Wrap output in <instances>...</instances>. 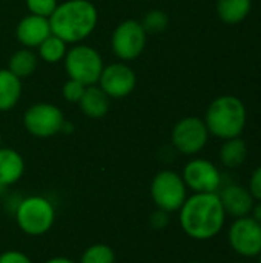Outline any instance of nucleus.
<instances>
[{"mask_svg": "<svg viewBox=\"0 0 261 263\" xmlns=\"http://www.w3.org/2000/svg\"><path fill=\"white\" fill-rule=\"evenodd\" d=\"M151 197L157 210L171 214L178 211L188 199V188L178 173L163 170L157 173L151 182Z\"/></svg>", "mask_w": 261, "mask_h": 263, "instance_id": "423d86ee", "label": "nucleus"}, {"mask_svg": "<svg viewBox=\"0 0 261 263\" xmlns=\"http://www.w3.org/2000/svg\"><path fill=\"white\" fill-rule=\"evenodd\" d=\"M98 86L109 99H125L135 89L137 76L125 62L111 63L103 68L98 79Z\"/></svg>", "mask_w": 261, "mask_h": 263, "instance_id": "f8f14e48", "label": "nucleus"}, {"mask_svg": "<svg viewBox=\"0 0 261 263\" xmlns=\"http://www.w3.org/2000/svg\"><path fill=\"white\" fill-rule=\"evenodd\" d=\"M252 9V0H217V14L226 25L243 22Z\"/></svg>", "mask_w": 261, "mask_h": 263, "instance_id": "a211bd4d", "label": "nucleus"}, {"mask_svg": "<svg viewBox=\"0 0 261 263\" xmlns=\"http://www.w3.org/2000/svg\"><path fill=\"white\" fill-rule=\"evenodd\" d=\"M151 223H152V227L157 228V230H165V228L169 225V213H165V211H162V210H157V211L152 214Z\"/></svg>", "mask_w": 261, "mask_h": 263, "instance_id": "cd10ccee", "label": "nucleus"}, {"mask_svg": "<svg viewBox=\"0 0 261 263\" xmlns=\"http://www.w3.org/2000/svg\"><path fill=\"white\" fill-rule=\"evenodd\" d=\"M57 5H58L57 0H26V8H28L29 14L46 17V18H49L52 15Z\"/></svg>", "mask_w": 261, "mask_h": 263, "instance_id": "b1692460", "label": "nucleus"}, {"mask_svg": "<svg viewBox=\"0 0 261 263\" xmlns=\"http://www.w3.org/2000/svg\"><path fill=\"white\" fill-rule=\"evenodd\" d=\"M0 143H2V133H0Z\"/></svg>", "mask_w": 261, "mask_h": 263, "instance_id": "2f4dec72", "label": "nucleus"}, {"mask_svg": "<svg viewBox=\"0 0 261 263\" xmlns=\"http://www.w3.org/2000/svg\"><path fill=\"white\" fill-rule=\"evenodd\" d=\"M25 173V160L12 148L0 146V186L6 188L17 183Z\"/></svg>", "mask_w": 261, "mask_h": 263, "instance_id": "2eb2a0df", "label": "nucleus"}, {"mask_svg": "<svg viewBox=\"0 0 261 263\" xmlns=\"http://www.w3.org/2000/svg\"><path fill=\"white\" fill-rule=\"evenodd\" d=\"M209 136L205 120L189 116L175 123L171 133V142L180 154L195 156L206 146Z\"/></svg>", "mask_w": 261, "mask_h": 263, "instance_id": "1a4fd4ad", "label": "nucleus"}, {"mask_svg": "<svg viewBox=\"0 0 261 263\" xmlns=\"http://www.w3.org/2000/svg\"><path fill=\"white\" fill-rule=\"evenodd\" d=\"M68 43L60 37L51 34L38 45V57L46 63H58L65 59L68 52Z\"/></svg>", "mask_w": 261, "mask_h": 263, "instance_id": "412c9836", "label": "nucleus"}, {"mask_svg": "<svg viewBox=\"0 0 261 263\" xmlns=\"http://www.w3.org/2000/svg\"><path fill=\"white\" fill-rule=\"evenodd\" d=\"M168 23H169V18H168L166 12L162 11V9H152V11H149L145 15L143 22H142V25H143V28L146 29L148 34L149 32L151 34H157V32L165 31L168 28Z\"/></svg>", "mask_w": 261, "mask_h": 263, "instance_id": "5701e85b", "label": "nucleus"}, {"mask_svg": "<svg viewBox=\"0 0 261 263\" xmlns=\"http://www.w3.org/2000/svg\"><path fill=\"white\" fill-rule=\"evenodd\" d=\"M186 188L194 193H218L223 185V174L215 163L206 159L189 160L182 174Z\"/></svg>", "mask_w": 261, "mask_h": 263, "instance_id": "9b49d317", "label": "nucleus"}, {"mask_svg": "<svg viewBox=\"0 0 261 263\" xmlns=\"http://www.w3.org/2000/svg\"><path fill=\"white\" fill-rule=\"evenodd\" d=\"M218 197L223 205V210L226 216L232 219H240L251 216L255 199L252 197L251 191L246 186H242L238 183H223L218 190Z\"/></svg>", "mask_w": 261, "mask_h": 263, "instance_id": "ddd939ff", "label": "nucleus"}, {"mask_svg": "<svg viewBox=\"0 0 261 263\" xmlns=\"http://www.w3.org/2000/svg\"><path fill=\"white\" fill-rule=\"evenodd\" d=\"M37 66H38V57L29 48L15 51L9 57V62H8V69L18 79H26V77L32 76L35 72Z\"/></svg>", "mask_w": 261, "mask_h": 263, "instance_id": "aec40b11", "label": "nucleus"}, {"mask_svg": "<svg viewBox=\"0 0 261 263\" xmlns=\"http://www.w3.org/2000/svg\"><path fill=\"white\" fill-rule=\"evenodd\" d=\"M0 263H32L31 259L22 253V251H17V250H9V251H5L0 254Z\"/></svg>", "mask_w": 261, "mask_h": 263, "instance_id": "bb28decb", "label": "nucleus"}, {"mask_svg": "<svg viewBox=\"0 0 261 263\" xmlns=\"http://www.w3.org/2000/svg\"><path fill=\"white\" fill-rule=\"evenodd\" d=\"M258 263H261V253H260V256H258Z\"/></svg>", "mask_w": 261, "mask_h": 263, "instance_id": "7c9ffc66", "label": "nucleus"}, {"mask_svg": "<svg viewBox=\"0 0 261 263\" xmlns=\"http://www.w3.org/2000/svg\"><path fill=\"white\" fill-rule=\"evenodd\" d=\"M148 43V32L142 22L128 18L120 22L111 35V48L122 62H131L140 57Z\"/></svg>", "mask_w": 261, "mask_h": 263, "instance_id": "0eeeda50", "label": "nucleus"}, {"mask_svg": "<svg viewBox=\"0 0 261 263\" xmlns=\"http://www.w3.org/2000/svg\"><path fill=\"white\" fill-rule=\"evenodd\" d=\"M51 25L49 18L28 14L25 15L15 26V37L25 48H38V45L49 37Z\"/></svg>", "mask_w": 261, "mask_h": 263, "instance_id": "4468645a", "label": "nucleus"}, {"mask_svg": "<svg viewBox=\"0 0 261 263\" xmlns=\"http://www.w3.org/2000/svg\"><path fill=\"white\" fill-rule=\"evenodd\" d=\"M55 220V210L51 200L42 196L23 199L15 210V222L28 236H42L48 233Z\"/></svg>", "mask_w": 261, "mask_h": 263, "instance_id": "20e7f679", "label": "nucleus"}, {"mask_svg": "<svg viewBox=\"0 0 261 263\" xmlns=\"http://www.w3.org/2000/svg\"><path fill=\"white\" fill-rule=\"evenodd\" d=\"M231 248L242 257L252 259L261 253V225L251 216L234 219L228 231Z\"/></svg>", "mask_w": 261, "mask_h": 263, "instance_id": "9d476101", "label": "nucleus"}, {"mask_svg": "<svg viewBox=\"0 0 261 263\" xmlns=\"http://www.w3.org/2000/svg\"><path fill=\"white\" fill-rule=\"evenodd\" d=\"M178 213L182 230L194 240H209L220 234L228 217L217 193H194Z\"/></svg>", "mask_w": 261, "mask_h": 263, "instance_id": "f257e3e1", "label": "nucleus"}, {"mask_svg": "<svg viewBox=\"0 0 261 263\" xmlns=\"http://www.w3.org/2000/svg\"><path fill=\"white\" fill-rule=\"evenodd\" d=\"M22 97V79L8 68L0 69V112L12 109Z\"/></svg>", "mask_w": 261, "mask_h": 263, "instance_id": "f3484780", "label": "nucleus"}, {"mask_svg": "<svg viewBox=\"0 0 261 263\" xmlns=\"http://www.w3.org/2000/svg\"><path fill=\"white\" fill-rule=\"evenodd\" d=\"M98 12L89 0H65L49 17L51 32L66 43H82L95 29Z\"/></svg>", "mask_w": 261, "mask_h": 263, "instance_id": "f03ea898", "label": "nucleus"}, {"mask_svg": "<svg viewBox=\"0 0 261 263\" xmlns=\"http://www.w3.org/2000/svg\"><path fill=\"white\" fill-rule=\"evenodd\" d=\"M251 217L255 220V222H258L261 225V202H257V203H254V208H252V213H251Z\"/></svg>", "mask_w": 261, "mask_h": 263, "instance_id": "c85d7f7f", "label": "nucleus"}, {"mask_svg": "<svg viewBox=\"0 0 261 263\" xmlns=\"http://www.w3.org/2000/svg\"><path fill=\"white\" fill-rule=\"evenodd\" d=\"M78 105L85 116H88L91 119H102L109 111L111 99L105 94V91L100 86L91 85V86L85 88V92H83Z\"/></svg>", "mask_w": 261, "mask_h": 263, "instance_id": "dca6fc26", "label": "nucleus"}, {"mask_svg": "<svg viewBox=\"0 0 261 263\" xmlns=\"http://www.w3.org/2000/svg\"><path fill=\"white\" fill-rule=\"evenodd\" d=\"M248 145L242 137H234L225 140L220 148V162L228 170H235L246 162Z\"/></svg>", "mask_w": 261, "mask_h": 263, "instance_id": "6ab92c4d", "label": "nucleus"}, {"mask_svg": "<svg viewBox=\"0 0 261 263\" xmlns=\"http://www.w3.org/2000/svg\"><path fill=\"white\" fill-rule=\"evenodd\" d=\"M65 123L63 111L54 103H34L23 114V125L26 131L38 139H48L62 133Z\"/></svg>", "mask_w": 261, "mask_h": 263, "instance_id": "6e6552de", "label": "nucleus"}, {"mask_svg": "<svg viewBox=\"0 0 261 263\" xmlns=\"http://www.w3.org/2000/svg\"><path fill=\"white\" fill-rule=\"evenodd\" d=\"M85 85H82L80 82L77 80H72V79H68L62 88V94H63V99L69 103H78L83 92H85Z\"/></svg>", "mask_w": 261, "mask_h": 263, "instance_id": "393cba45", "label": "nucleus"}, {"mask_svg": "<svg viewBox=\"0 0 261 263\" xmlns=\"http://www.w3.org/2000/svg\"><path fill=\"white\" fill-rule=\"evenodd\" d=\"M63 60L69 79L77 80L85 86L98 83L105 65L100 52L95 48L77 43L68 49Z\"/></svg>", "mask_w": 261, "mask_h": 263, "instance_id": "39448f33", "label": "nucleus"}, {"mask_svg": "<svg viewBox=\"0 0 261 263\" xmlns=\"http://www.w3.org/2000/svg\"><path fill=\"white\" fill-rule=\"evenodd\" d=\"M235 263H242V262H235Z\"/></svg>", "mask_w": 261, "mask_h": 263, "instance_id": "72a5a7b5", "label": "nucleus"}, {"mask_svg": "<svg viewBox=\"0 0 261 263\" xmlns=\"http://www.w3.org/2000/svg\"><path fill=\"white\" fill-rule=\"evenodd\" d=\"M80 263H115V253L105 243H95L83 251Z\"/></svg>", "mask_w": 261, "mask_h": 263, "instance_id": "4be33fe9", "label": "nucleus"}, {"mask_svg": "<svg viewBox=\"0 0 261 263\" xmlns=\"http://www.w3.org/2000/svg\"><path fill=\"white\" fill-rule=\"evenodd\" d=\"M45 263H75L74 260L68 259V257H52L49 260H46Z\"/></svg>", "mask_w": 261, "mask_h": 263, "instance_id": "c756f323", "label": "nucleus"}, {"mask_svg": "<svg viewBox=\"0 0 261 263\" xmlns=\"http://www.w3.org/2000/svg\"><path fill=\"white\" fill-rule=\"evenodd\" d=\"M188 263H202V262H188Z\"/></svg>", "mask_w": 261, "mask_h": 263, "instance_id": "473e14b6", "label": "nucleus"}, {"mask_svg": "<svg viewBox=\"0 0 261 263\" xmlns=\"http://www.w3.org/2000/svg\"><path fill=\"white\" fill-rule=\"evenodd\" d=\"M203 120L211 136L228 140L242 136L246 126L248 112L242 99L226 94L211 102Z\"/></svg>", "mask_w": 261, "mask_h": 263, "instance_id": "7ed1b4c3", "label": "nucleus"}, {"mask_svg": "<svg viewBox=\"0 0 261 263\" xmlns=\"http://www.w3.org/2000/svg\"><path fill=\"white\" fill-rule=\"evenodd\" d=\"M248 190L251 191L252 197L257 200V202H261V165L258 168L254 170L251 179H249V186Z\"/></svg>", "mask_w": 261, "mask_h": 263, "instance_id": "a878e982", "label": "nucleus"}]
</instances>
